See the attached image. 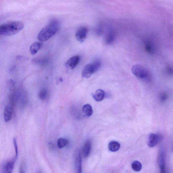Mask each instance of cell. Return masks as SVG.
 I'll return each mask as SVG.
<instances>
[{
	"mask_svg": "<svg viewBox=\"0 0 173 173\" xmlns=\"http://www.w3.org/2000/svg\"><path fill=\"white\" fill-rule=\"evenodd\" d=\"M59 26V22L56 20H53L42 29L38 36V38L42 42L49 40L56 33Z\"/></svg>",
	"mask_w": 173,
	"mask_h": 173,
	"instance_id": "cell-1",
	"label": "cell"
},
{
	"mask_svg": "<svg viewBox=\"0 0 173 173\" xmlns=\"http://www.w3.org/2000/svg\"><path fill=\"white\" fill-rule=\"evenodd\" d=\"M24 24L20 21H12L0 25V35L11 36L16 34L22 30Z\"/></svg>",
	"mask_w": 173,
	"mask_h": 173,
	"instance_id": "cell-2",
	"label": "cell"
},
{
	"mask_svg": "<svg viewBox=\"0 0 173 173\" xmlns=\"http://www.w3.org/2000/svg\"><path fill=\"white\" fill-rule=\"evenodd\" d=\"M132 72L135 77L139 79L148 81L150 79V73L142 66L139 65L134 66L132 67Z\"/></svg>",
	"mask_w": 173,
	"mask_h": 173,
	"instance_id": "cell-3",
	"label": "cell"
},
{
	"mask_svg": "<svg viewBox=\"0 0 173 173\" xmlns=\"http://www.w3.org/2000/svg\"><path fill=\"white\" fill-rule=\"evenodd\" d=\"M75 166L77 173H81L82 171V159L80 150L76 149L75 153Z\"/></svg>",
	"mask_w": 173,
	"mask_h": 173,
	"instance_id": "cell-4",
	"label": "cell"
},
{
	"mask_svg": "<svg viewBox=\"0 0 173 173\" xmlns=\"http://www.w3.org/2000/svg\"><path fill=\"white\" fill-rule=\"evenodd\" d=\"M88 31V29L86 27H82L79 28L75 35L77 40L79 42L83 43L86 38Z\"/></svg>",
	"mask_w": 173,
	"mask_h": 173,
	"instance_id": "cell-5",
	"label": "cell"
},
{
	"mask_svg": "<svg viewBox=\"0 0 173 173\" xmlns=\"http://www.w3.org/2000/svg\"><path fill=\"white\" fill-rule=\"evenodd\" d=\"M159 140L158 135L154 133L149 134L147 140V144L150 148H153L157 144Z\"/></svg>",
	"mask_w": 173,
	"mask_h": 173,
	"instance_id": "cell-6",
	"label": "cell"
},
{
	"mask_svg": "<svg viewBox=\"0 0 173 173\" xmlns=\"http://www.w3.org/2000/svg\"><path fill=\"white\" fill-rule=\"evenodd\" d=\"M80 60L79 56H75L71 57L66 63L65 66L67 68L72 69L76 67Z\"/></svg>",
	"mask_w": 173,
	"mask_h": 173,
	"instance_id": "cell-7",
	"label": "cell"
},
{
	"mask_svg": "<svg viewBox=\"0 0 173 173\" xmlns=\"http://www.w3.org/2000/svg\"><path fill=\"white\" fill-rule=\"evenodd\" d=\"M14 111V109L10 105H6L5 107L4 111V118L5 122H9L11 120Z\"/></svg>",
	"mask_w": 173,
	"mask_h": 173,
	"instance_id": "cell-8",
	"label": "cell"
},
{
	"mask_svg": "<svg viewBox=\"0 0 173 173\" xmlns=\"http://www.w3.org/2000/svg\"><path fill=\"white\" fill-rule=\"evenodd\" d=\"M94 73V69L92 64H88L85 66L83 68L82 73V77L83 78L88 79Z\"/></svg>",
	"mask_w": 173,
	"mask_h": 173,
	"instance_id": "cell-9",
	"label": "cell"
},
{
	"mask_svg": "<svg viewBox=\"0 0 173 173\" xmlns=\"http://www.w3.org/2000/svg\"><path fill=\"white\" fill-rule=\"evenodd\" d=\"M17 158V157L15 156L14 158L12 159L7 162L5 164L4 169L6 172L10 173L12 172Z\"/></svg>",
	"mask_w": 173,
	"mask_h": 173,
	"instance_id": "cell-10",
	"label": "cell"
},
{
	"mask_svg": "<svg viewBox=\"0 0 173 173\" xmlns=\"http://www.w3.org/2000/svg\"><path fill=\"white\" fill-rule=\"evenodd\" d=\"M105 96V91L101 89H98L93 95V98L97 101H100L103 100Z\"/></svg>",
	"mask_w": 173,
	"mask_h": 173,
	"instance_id": "cell-11",
	"label": "cell"
},
{
	"mask_svg": "<svg viewBox=\"0 0 173 173\" xmlns=\"http://www.w3.org/2000/svg\"><path fill=\"white\" fill-rule=\"evenodd\" d=\"M91 148V143L90 141H87L85 143L83 149V156L86 158L88 157L90 154Z\"/></svg>",
	"mask_w": 173,
	"mask_h": 173,
	"instance_id": "cell-12",
	"label": "cell"
},
{
	"mask_svg": "<svg viewBox=\"0 0 173 173\" xmlns=\"http://www.w3.org/2000/svg\"><path fill=\"white\" fill-rule=\"evenodd\" d=\"M82 111L83 113L87 117H90L92 115L93 111L92 107L90 105L87 104L83 106Z\"/></svg>",
	"mask_w": 173,
	"mask_h": 173,
	"instance_id": "cell-13",
	"label": "cell"
},
{
	"mask_svg": "<svg viewBox=\"0 0 173 173\" xmlns=\"http://www.w3.org/2000/svg\"><path fill=\"white\" fill-rule=\"evenodd\" d=\"M108 147L111 152H116L120 148V145L118 142L113 141L109 143Z\"/></svg>",
	"mask_w": 173,
	"mask_h": 173,
	"instance_id": "cell-14",
	"label": "cell"
},
{
	"mask_svg": "<svg viewBox=\"0 0 173 173\" xmlns=\"http://www.w3.org/2000/svg\"><path fill=\"white\" fill-rule=\"evenodd\" d=\"M41 46V43L35 42L32 44L30 48V50L32 55H34L38 52Z\"/></svg>",
	"mask_w": 173,
	"mask_h": 173,
	"instance_id": "cell-15",
	"label": "cell"
},
{
	"mask_svg": "<svg viewBox=\"0 0 173 173\" xmlns=\"http://www.w3.org/2000/svg\"><path fill=\"white\" fill-rule=\"evenodd\" d=\"M145 49L146 51L150 54H152L155 51V48L154 44L150 42H147L145 43Z\"/></svg>",
	"mask_w": 173,
	"mask_h": 173,
	"instance_id": "cell-16",
	"label": "cell"
},
{
	"mask_svg": "<svg viewBox=\"0 0 173 173\" xmlns=\"http://www.w3.org/2000/svg\"><path fill=\"white\" fill-rule=\"evenodd\" d=\"M131 167L133 170L136 172H139L142 170V164L138 161H135L131 165Z\"/></svg>",
	"mask_w": 173,
	"mask_h": 173,
	"instance_id": "cell-17",
	"label": "cell"
},
{
	"mask_svg": "<svg viewBox=\"0 0 173 173\" xmlns=\"http://www.w3.org/2000/svg\"><path fill=\"white\" fill-rule=\"evenodd\" d=\"M68 144V141L65 138H59L57 141V146L59 148H64Z\"/></svg>",
	"mask_w": 173,
	"mask_h": 173,
	"instance_id": "cell-18",
	"label": "cell"
},
{
	"mask_svg": "<svg viewBox=\"0 0 173 173\" xmlns=\"http://www.w3.org/2000/svg\"><path fill=\"white\" fill-rule=\"evenodd\" d=\"M48 95V92L46 89H43L41 90L39 93V97L41 100H44L47 98Z\"/></svg>",
	"mask_w": 173,
	"mask_h": 173,
	"instance_id": "cell-19",
	"label": "cell"
},
{
	"mask_svg": "<svg viewBox=\"0 0 173 173\" xmlns=\"http://www.w3.org/2000/svg\"><path fill=\"white\" fill-rule=\"evenodd\" d=\"M94 73L98 71L101 66V62L99 60L95 61L92 64Z\"/></svg>",
	"mask_w": 173,
	"mask_h": 173,
	"instance_id": "cell-20",
	"label": "cell"
},
{
	"mask_svg": "<svg viewBox=\"0 0 173 173\" xmlns=\"http://www.w3.org/2000/svg\"><path fill=\"white\" fill-rule=\"evenodd\" d=\"M46 61H47L46 60V59H35L33 60L34 63L36 64L41 65L44 64Z\"/></svg>",
	"mask_w": 173,
	"mask_h": 173,
	"instance_id": "cell-21",
	"label": "cell"
},
{
	"mask_svg": "<svg viewBox=\"0 0 173 173\" xmlns=\"http://www.w3.org/2000/svg\"><path fill=\"white\" fill-rule=\"evenodd\" d=\"M8 84V87L10 90L11 91H13L15 87V84L14 81L12 79H10Z\"/></svg>",
	"mask_w": 173,
	"mask_h": 173,
	"instance_id": "cell-22",
	"label": "cell"
},
{
	"mask_svg": "<svg viewBox=\"0 0 173 173\" xmlns=\"http://www.w3.org/2000/svg\"><path fill=\"white\" fill-rule=\"evenodd\" d=\"M114 37L112 35H109L107 37L106 39V42L108 44H110L112 43L114 40Z\"/></svg>",
	"mask_w": 173,
	"mask_h": 173,
	"instance_id": "cell-23",
	"label": "cell"
},
{
	"mask_svg": "<svg viewBox=\"0 0 173 173\" xmlns=\"http://www.w3.org/2000/svg\"><path fill=\"white\" fill-rule=\"evenodd\" d=\"M25 170V164L23 162L22 163L21 166L20 167V173H24Z\"/></svg>",
	"mask_w": 173,
	"mask_h": 173,
	"instance_id": "cell-24",
	"label": "cell"
}]
</instances>
